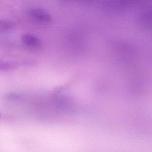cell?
Wrapping results in <instances>:
<instances>
[{
	"instance_id": "3957f363",
	"label": "cell",
	"mask_w": 152,
	"mask_h": 152,
	"mask_svg": "<svg viewBox=\"0 0 152 152\" xmlns=\"http://www.w3.org/2000/svg\"><path fill=\"white\" fill-rule=\"evenodd\" d=\"M15 67V65L10 62L0 61V70L8 71L11 70Z\"/></svg>"
},
{
	"instance_id": "7a4b0ae2",
	"label": "cell",
	"mask_w": 152,
	"mask_h": 152,
	"mask_svg": "<svg viewBox=\"0 0 152 152\" xmlns=\"http://www.w3.org/2000/svg\"><path fill=\"white\" fill-rule=\"evenodd\" d=\"M22 40L25 45L31 48H38L41 45V42L39 39L35 36L28 34L23 35Z\"/></svg>"
},
{
	"instance_id": "6da1fadb",
	"label": "cell",
	"mask_w": 152,
	"mask_h": 152,
	"mask_svg": "<svg viewBox=\"0 0 152 152\" xmlns=\"http://www.w3.org/2000/svg\"><path fill=\"white\" fill-rule=\"evenodd\" d=\"M29 14L34 20L42 23L49 24L53 21L51 15L42 9H32L29 10Z\"/></svg>"
}]
</instances>
